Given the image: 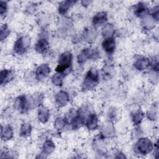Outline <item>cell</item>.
<instances>
[{
  "mask_svg": "<svg viewBox=\"0 0 159 159\" xmlns=\"http://www.w3.org/2000/svg\"><path fill=\"white\" fill-rule=\"evenodd\" d=\"M90 3H91V1H81V4L83 6L89 5Z\"/></svg>",
  "mask_w": 159,
  "mask_h": 159,
  "instance_id": "obj_33",
  "label": "cell"
},
{
  "mask_svg": "<svg viewBox=\"0 0 159 159\" xmlns=\"http://www.w3.org/2000/svg\"><path fill=\"white\" fill-rule=\"evenodd\" d=\"M32 107L30 98H28L25 95L19 96L14 102V107L21 113L27 112Z\"/></svg>",
  "mask_w": 159,
  "mask_h": 159,
  "instance_id": "obj_5",
  "label": "cell"
},
{
  "mask_svg": "<svg viewBox=\"0 0 159 159\" xmlns=\"http://www.w3.org/2000/svg\"><path fill=\"white\" fill-rule=\"evenodd\" d=\"M102 47L106 53L109 54L112 53L116 48V41L114 38L113 37L106 38L102 43Z\"/></svg>",
  "mask_w": 159,
  "mask_h": 159,
  "instance_id": "obj_8",
  "label": "cell"
},
{
  "mask_svg": "<svg viewBox=\"0 0 159 159\" xmlns=\"http://www.w3.org/2000/svg\"><path fill=\"white\" fill-rule=\"evenodd\" d=\"M11 31L6 24H4L1 26L0 30V39L1 41L5 40L9 35Z\"/></svg>",
  "mask_w": 159,
  "mask_h": 159,
  "instance_id": "obj_27",
  "label": "cell"
},
{
  "mask_svg": "<svg viewBox=\"0 0 159 159\" xmlns=\"http://www.w3.org/2000/svg\"><path fill=\"white\" fill-rule=\"evenodd\" d=\"M55 146L54 143L50 140H47L43 144L42 155H48L52 153L55 150Z\"/></svg>",
  "mask_w": 159,
  "mask_h": 159,
  "instance_id": "obj_19",
  "label": "cell"
},
{
  "mask_svg": "<svg viewBox=\"0 0 159 159\" xmlns=\"http://www.w3.org/2000/svg\"><path fill=\"white\" fill-rule=\"evenodd\" d=\"M70 99L68 94L64 91H60L58 92L55 96V100L56 104L58 107H63L66 105Z\"/></svg>",
  "mask_w": 159,
  "mask_h": 159,
  "instance_id": "obj_7",
  "label": "cell"
},
{
  "mask_svg": "<svg viewBox=\"0 0 159 159\" xmlns=\"http://www.w3.org/2000/svg\"><path fill=\"white\" fill-rule=\"evenodd\" d=\"M95 36H96V32L93 29H89L86 30L84 32V38L88 42L93 40L95 39Z\"/></svg>",
  "mask_w": 159,
  "mask_h": 159,
  "instance_id": "obj_28",
  "label": "cell"
},
{
  "mask_svg": "<svg viewBox=\"0 0 159 159\" xmlns=\"http://www.w3.org/2000/svg\"><path fill=\"white\" fill-rule=\"evenodd\" d=\"M107 20V15L105 12H100L96 14L93 18L94 25H101L105 23Z\"/></svg>",
  "mask_w": 159,
  "mask_h": 159,
  "instance_id": "obj_17",
  "label": "cell"
},
{
  "mask_svg": "<svg viewBox=\"0 0 159 159\" xmlns=\"http://www.w3.org/2000/svg\"><path fill=\"white\" fill-rule=\"evenodd\" d=\"M149 80L153 84L157 83L158 80V71L152 70L149 73Z\"/></svg>",
  "mask_w": 159,
  "mask_h": 159,
  "instance_id": "obj_29",
  "label": "cell"
},
{
  "mask_svg": "<svg viewBox=\"0 0 159 159\" xmlns=\"http://www.w3.org/2000/svg\"><path fill=\"white\" fill-rule=\"evenodd\" d=\"M65 76V74L63 73L57 72L55 74L53 75L52 78V81L53 84L57 86H61Z\"/></svg>",
  "mask_w": 159,
  "mask_h": 159,
  "instance_id": "obj_24",
  "label": "cell"
},
{
  "mask_svg": "<svg viewBox=\"0 0 159 159\" xmlns=\"http://www.w3.org/2000/svg\"><path fill=\"white\" fill-rule=\"evenodd\" d=\"M76 3L75 1L67 0L61 2L58 6V12L61 14H65L69 9L72 7Z\"/></svg>",
  "mask_w": 159,
  "mask_h": 159,
  "instance_id": "obj_13",
  "label": "cell"
},
{
  "mask_svg": "<svg viewBox=\"0 0 159 159\" xmlns=\"http://www.w3.org/2000/svg\"><path fill=\"white\" fill-rule=\"evenodd\" d=\"M66 123H67V121L65 118L59 117L55 119V120L54 122V126H55V129H57L58 130H60L65 126Z\"/></svg>",
  "mask_w": 159,
  "mask_h": 159,
  "instance_id": "obj_26",
  "label": "cell"
},
{
  "mask_svg": "<svg viewBox=\"0 0 159 159\" xmlns=\"http://www.w3.org/2000/svg\"><path fill=\"white\" fill-rule=\"evenodd\" d=\"M7 4L6 1H1L0 2V14L2 16L6 12Z\"/></svg>",
  "mask_w": 159,
  "mask_h": 159,
  "instance_id": "obj_31",
  "label": "cell"
},
{
  "mask_svg": "<svg viewBox=\"0 0 159 159\" xmlns=\"http://www.w3.org/2000/svg\"><path fill=\"white\" fill-rule=\"evenodd\" d=\"M31 40L27 35H24L19 37L14 43V50L19 55H22L25 52L30 45Z\"/></svg>",
  "mask_w": 159,
  "mask_h": 159,
  "instance_id": "obj_4",
  "label": "cell"
},
{
  "mask_svg": "<svg viewBox=\"0 0 159 159\" xmlns=\"http://www.w3.org/2000/svg\"><path fill=\"white\" fill-rule=\"evenodd\" d=\"M151 16L154 19L155 21L158 20V17H159V7L158 6L154 7V8L152 9L151 14Z\"/></svg>",
  "mask_w": 159,
  "mask_h": 159,
  "instance_id": "obj_30",
  "label": "cell"
},
{
  "mask_svg": "<svg viewBox=\"0 0 159 159\" xmlns=\"http://www.w3.org/2000/svg\"><path fill=\"white\" fill-rule=\"evenodd\" d=\"M86 125L88 130H95L98 126V119L97 116L94 113L89 114L86 120Z\"/></svg>",
  "mask_w": 159,
  "mask_h": 159,
  "instance_id": "obj_12",
  "label": "cell"
},
{
  "mask_svg": "<svg viewBox=\"0 0 159 159\" xmlns=\"http://www.w3.org/2000/svg\"><path fill=\"white\" fill-rule=\"evenodd\" d=\"M14 78V73L11 70H2L0 75V83L1 85L10 82Z\"/></svg>",
  "mask_w": 159,
  "mask_h": 159,
  "instance_id": "obj_11",
  "label": "cell"
},
{
  "mask_svg": "<svg viewBox=\"0 0 159 159\" xmlns=\"http://www.w3.org/2000/svg\"><path fill=\"white\" fill-rule=\"evenodd\" d=\"M153 148V145L152 142L149 139L145 137L139 139L135 145L137 152L141 155H147L149 153Z\"/></svg>",
  "mask_w": 159,
  "mask_h": 159,
  "instance_id": "obj_3",
  "label": "cell"
},
{
  "mask_svg": "<svg viewBox=\"0 0 159 159\" xmlns=\"http://www.w3.org/2000/svg\"><path fill=\"white\" fill-rule=\"evenodd\" d=\"M13 129L10 125L3 127L1 125V137L3 140H8L13 137Z\"/></svg>",
  "mask_w": 159,
  "mask_h": 159,
  "instance_id": "obj_16",
  "label": "cell"
},
{
  "mask_svg": "<svg viewBox=\"0 0 159 159\" xmlns=\"http://www.w3.org/2000/svg\"><path fill=\"white\" fill-rule=\"evenodd\" d=\"M148 9L146 5L143 2L138 3L134 9V14L139 17H143L147 15Z\"/></svg>",
  "mask_w": 159,
  "mask_h": 159,
  "instance_id": "obj_18",
  "label": "cell"
},
{
  "mask_svg": "<svg viewBox=\"0 0 159 159\" xmlns=\"http://www.w3.org/2000/svg\"><path fill=\"white\" fill-rule=\"evenodd\" d=\"M114 34V25L110 23L106 24L102 29V34L103 37H105V39L110 37H113Z\"/></svg>",
  "mask_w": 159,
  "mask_h": 159,
  "instance_id": "obj_23",
  "label": "cell"
},
{
  "mask_svg": "<svg viewBox=\"0 0 159 159\" xmlns=\"http://www.w3.org/2000/svg\"><path fill=\"white\" fill-rule=\"evenodd\" d=\"M49 49V44L47 40L43 37L39 39L35 45V50L39 53L45 54Z\"/></svg>",
  "mask_w": 159,
  "mask_h": 159,
  "instance_id": "obj_9",
  "label": "cell"
},
{
  "mask_svg": "<svg viewBox=\"0 0 159 159\" xmlns=\"http://www.w3.org/2000/svg\"><path fill=\"white\" fill-rule=\"evenodd\" d=\"M99 82V76L97 70L95 68L90 69L86 75L83 83V89L88 91L93 89Z\"/></svg>",
  "mask_w": 159,
  "mask_h": 159,
  "instance_id": "obj_1",
  "label": "cell"
},
{
  "mask_svg": "<svg viewBox=\"0 0 159 159\" xmlns=\"http://www.w3.org/2000/svg\"><path fill=\"white\" fill-rule=\"evenodd\" d=\"M134 65L137 70L139 71H143L146 70L150 65V61L148 58L141 57L137 59L135 61Z\"/></svg>",
  "mask_w": 159,
  "mask_h": 159,
  "instance_id": "obj_10",
  "label": "cell"
},
{
  "mask_svg": "<svg viewBox=\"0 0 159 159\" xmlns=\"http://www.w3.org/2000/svg\"><path fill=\"white\" fill-rule=\"evenodd\" d=\"M114 134V127L111 122L105 124L102 129V135L104 137H110Z\"/></svg>",
  "mask_w": 159,
  "mask_h": 159,
  "instance_id": "obj_21",
  "label": "cell"
},
{
  "mask_svg": "<svg viewBox=\"0 0 159 159\" xmlns=\"http://www.w3.org/2000/svg\"><path fill=\"white\" fill-rule=\"evenodd\" d=\"M91 48H87L83 49L78 56V63L80 64H83L85 63L88 60L91 59Z\"/></svg>",
  "mask_w": 159,
  "mask_h": 159,
  "instance_id": "obj_20",
  "label": "cell"
},
{
  "mask_svg": "<svg viewBox=\"0 0 159 159\" xmlns=\"http://www.w3.org/2000/svg\"><path fill=\"white\" fill-rule=\"evenodd\" d=\"M50 73V68L46 63L39 65L35 71V78L39 81H41L46 78Z\"/></svg>",
  "mask_w": 159,
  "mask_h": 159,
  "instance_id": "obj_6",
  "label": "cell"
},
{
  "mask_svg": "<svg viewBox=\"0 0 159 159\" xmlns=\"http://www.w3.org/2000/svg\"><path fill=\"white\" fill-rule=\"evenodd\" d=\"M144 117V113L141 109H138L132 114V120L135 125H137L142 121Z\"/></svg>",
  "mask_w": 159,
  "mask_h": 159,
  "instance_id": "obj_22",
  "label": "cell"
},
{
  "mask_svg": "<svg viewBox=\"0 0 159 159\" xmlns=\"http://www.w3.org/2000/svg\"><path fill=\"white\" fill-rule=\"evenodd\" d=\"M157 112L155 111V109H152L151 110H150L148 112H147V117L150 120H155L157 119Z\"/></svg>",
  "mask_w": 159,
  "mask_h": 159,
  "instance_id": "obj_32",
  "label": "cell"
},
{
  "mask_svg": "<svg viewBox=\"0 0 159 159\" xmlns=\"http://www.w3.org/2000/svg\"><path fill=\"white\" fill-rule=\"evenodd\" d=\"M50 118L49 110L44 107L41 106L39 107L38 111V119L41 123H46Z\"/></svg>",
  "mask_w": 159,
  "mask_h": 159,
  "instance_id": "obj_14",
  "label": "cell"
},
{
  "mask_svg": "<svg viewBox=\"0 0 159 159\" xmlns=\"http://www.w3.org/2000/svg\"><path fill=\"white\" fill-rule=\"evenodd\" d=\"M155 20L150 14H147L143 17V19L142 20V25L144 29L147 30L152 29L155 26Z\"/></svg>",
  "mask_w": 159,
  "mask_h": 159,
  "instance_id": "obj_15",
  "label": "cell"
},
{
  "mask_svg": "<svg viewBox=\"0 0 159 159\" xmlns=\"http://www.w3.org/2000/svg\"><path fill=\"white\" fill-rule=\"evenodd\" d=\"M32 132V127L29 123H24L20 126V135L21 137H29Z\"/></svg>",
  "mask_w": 159,
  "mask_h": 159,
  "instance_id": "obj_25",
  "label": "cell"
},
{
  "mask_svg": "<svg viewBox=\"0 0 159 159\" xmlns=\"http://www.w3.org/2000/svg\"><path fill=\"white\" fill-rule=\"evenodd\" d=\"M72 61V55L70 52H65L61 53L58 59V65L56 67L57 72L63 73L66 75L65 71L70 70L71 68Z\"/></svg>",
  "mask_w": 159,
  "mask_h": 159,
  "instance_id": "obj_2",
  "label": "cell"
}]
</instances>
